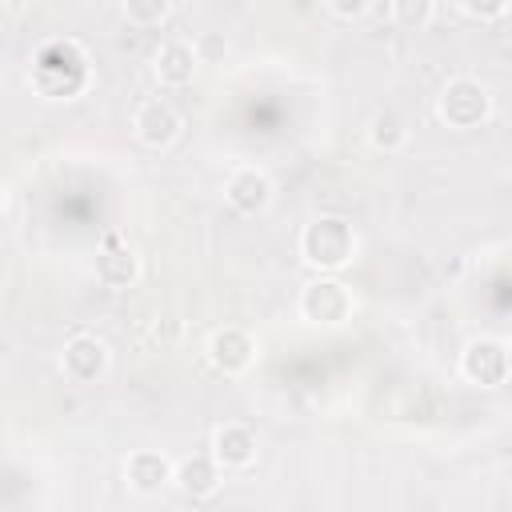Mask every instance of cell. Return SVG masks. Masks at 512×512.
<instances>
[{"instance_id": "cell-1", "label": "cell", "mask_w": 512, "mask_h": 512, "mask_svg": "<svg viewBox=\"0 0 512 512\" xmlns=\"http://www.w3.org/2000/svg\"><path fill=\"white\" fill-rule=\"evenodd\" d=\"M92 80V60L76 40H48L32 56L28 84L44 100H76Z\"/></svg>"}, {"instance_id": "cell-2", "label": "cell", "mask_w": 512, "mask_h": 512, "mask_svg": "<svg viewBox=\"0 0 512 512\" xmlns=\"http://www.w3.org/2000/svg\"><path fill=\"white\" fill-rule=\"evenodd\" d=\"M360 252V236L344 216H316L300 228V260L312 272H344Z\"/></svg>"}, {"instance_id": "cell-3", "label": "cell", "mask_w": 512, "mask_h": 512, "mask_svg": "<svg viewBox=\"0 0 512 512\" xmlns=\"http://www.w3.org/2000/svg\"><path fill=\"white\" fill-rule=\"evenodd\" d=\"M436 116L456 132L480 128L492 116V96L476 76H452L436 96Z\"/></svg>"}, {"instance_id": "cell-4", "label": "cell", "mask_w": 512, "mask_h": 512, "mask_svg": "<svg viewBox=\"0 0 512 512\" xmlns=\"http://www.w3.org/2000/svg\"><path fill=\"white\" fill-rule=\"evenodd\" d=\"M352 312H356V296L336 272H316V280H308L300 292V316L308 324L340 328L352 320Z\"/></svg>"}, {"instance_id": "cell-5", "label": "cell", "mask_w": 512, "mask_h": 512, "mask_svg": "<svg viewBox=\"0 0 512 512\" xmlns=\"http://www.w3.org/2000/svg\"><path fill=\"white\" fill-rule=\"evenodd\" d=\"M460 376L476 388H500L512 376V348L500 336H476L460 352Z\"/></svg>"}, {"instance_id": "cell-6", "label": "cell", "mask_w": 512, "mask_h": 512, "mask_svg": "<svg viewBox=\"0 0 512 512\" xmlns=\"http://www.w3.org/2000/svg\"><path fill=\"white\" fill-rule=\"evenodd\" d=\"M108 364H112V352H108V344L96 336V332H76V336H68L64 340V348H60V356H56V368H60V376L68 380V384H96L104 372H108Z\"/></svg>"}, {"instance_id": "cell-7", "label": "cell", "mask_w": 512, "mask_h": 512, "mask_svg": "<svg viewBox=\"0 0 512 512\" xmlns=\"http://www.w3.org/2000/svg\"><path fill=\"white\" fill-rule=\"evenodd\" d=\"M132 132H136V140H140L144 148L164 152V148H172V144L180 140V132H184V116L172 108V100L152 96V100H144V104L136 108V116H132Z\"/></svg>"}, {"instance_id": "cell-8", "label": "cell", "mask_w": 512, "mask_h": 512, "mask_svg": "<svg viewBox=\"0 0 512 512\" xmlns=\"http://www.w3.org/2000/svg\"><path fill=\"white\" fill-rule=\"evenodd\" d=\"M204 356H208V364H212L216 372H224V376H244V372L252 368V360H256V336H252L248 328H240V324H224V328H216V332L208 336Z\"/></svg>"}, {"instance_id": "cell-9", "label": "cell", "mask_w": 512, "mask_h": 512, "mask_svg": "<svg viewBox=\"0 0 512 512\" xmlns=\"http://www.w3.org/2000/svg\"><path fill=\"white\" fill-rule=\"evenodd\" d=\"M272 196H276L272 176H268L264 168H256V164H240V168H232L228 180H224V200H228V208H236L240 216H260V212L272 204Z\"/></svg>"}, {"instance_id": "cell-10", "label": "cell", "mask_w": 512, "mask_h": 512, "mask_svg": "<svg viewBox=\"0 0 512 512\" xmlns=\"http://www.w3.org/2000/svg\"><path fill=\"white\" fill-rule=\"evenodd\" d=\"M208 452L216 456V464H220L224 472H244V468L256 464L260 440H256L252 424H244V420H224V424L212 428V444H208Z\"/></svg>"}, {"instance_id": "cell-11", "label": "cell", "mask_w": 512, "mask_h": 512, "mask_svg": "<svg viewBox=\"0 0 512 512\" xmlns=\"http://www.w3.org/2000/svg\"><path fill=\"white\" fill-rule=\"evenodd\" d=\"M200 68V48L188 40H164L152 52V76L160 88H188Z\"/></svg>"}, {"instance_id": "cell-12", "label": "cell", "mask_w": 512, "mask_h": 512, "mask_svg": "<svg viewBox=\"0 0 512 512\" xmlns=\"http://www.w3.org/2000/svg\"><path fill=\"white\" fill-rule=\"evenodd\" d=\"M172 476H176V460H168V456L156 452V448H136V452H128V460H124V484H128L132 492H140V496L164 492V488L172 484Z\"/></svg>"}, {"instance_id": "cell-13", "label": "cell", "mask_w": 512, "mask_h": 512, "mask_svg": "<svg viewBox=\"0 0 512 512\" xmlns=\"http://www.w3.org/2000/svg\"><path fill=\"white\" fill-rule=\"evenodd\" d=\"M140 272H144V264H140L136 248L120 244V236H108L104 248L96 252V280L104 288H116V292L120 288H132L140 280Z\"/></svg>"}, {"instance_id": "cell-14", "label": "cell", "mask_w": 512, "mask_h": 512, "mask_svg": "<svg viewBox=\"0 0 512 512\" xmlns=\"http://www.w3.org/2000/svg\"><path fill=\"white\" fill-rule=\"evenodd\" d=\"M172 484H176L188 500H208V496L220 492V484H224V468L216 464L212 452H196V456L176 460V476H172Z\"/></svg>"}, {"instance_id": "cell-15", "label": "cell", "mask_w": 512, "mask_h": 512, "mask_svg": "<svg viewBox=\"0 0 512 512\" xmlns=\"http://www.w3.org/2000/svg\"><path fill=\"white\" fill-rule=\"evenodd\" d=\"M368 144L376 152H400L408 144V124L396 112H376L368 120Z\"/></svg>"}, {"instance_id": "cell-16", "label": "cell", "mask_w": 512, "mask_h": 512, "mask_svg": "<svg viewBox=\"0 0 512 512\" xmlns=\"http://www.w3.org/2000/svg\"><path fill=\"white\" fill-rule=\"evenodd\" d=\"M392 24L404 32H424L436 20V0H388Z\"/></svg>"}, {"instance_id": "cell-17", "label": "cell", "mask_w": 512, "mask_h": 512, "mask_svg": "<svg viewBox=\"0 0 512 512\" xmlns=\"http://www.w3.org/2000/svg\"><path fill=\"white\" fill-rule=\"evenodd\" d=\"M120 12L132 28H160L172 12V0H120Z\"/></svg>"}, {"instance_id": "cell-18", "label": "cell", "mask_w": 512, "mask_h": 512, "mask_svg": "<svg viewBox=\"0 0 512 512\" xmlns=\"http://www.w3.org/2000/svg\"><path fill=\"white\" fill-rule=\"evenodd\" d=\"M460 4V12H468L472 20H500L508 8H512V0H456Z\"/></svg>"}, {"instance_id": "cell-19", "label": "cell", "mask_w": 512, "mask_h": 512, "mask_svg": "<svg viewBox=\"0 0 512 512\" xmlns=\"http://www.w3.org/2000/svg\"><path fill=\"white\" fill-rule=\"evenodd\" d=\"M324 8L332 16H340V20H360L372 8V0H324Z\"/></svg>"}]
</instances>
